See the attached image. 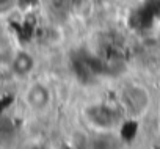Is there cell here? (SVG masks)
I'll return each instance as SVG.
<instances>
[{
	"mask_svg": "<svg viewBox=\"0 0 160 149\" xmlns=\"http://www.w3.org/2000/svg\"><path fill=\"white\" fill-rule=\"evenodd\" d=\"M121 101L132 115H140L149 107V96L146 90H143L138 85L126 88L121 93Z\"/></svg>",
	"mask_w": 160,
	"mask_h": 149,
	"instance_id": "6da1fadb",
	"label": "cell"
},
{
	"mask_svg": "<svg viewBox=\"0 0 160 149\" xmlns=\"http://www.w3.org/2000/svg\"><path fill=\"white\" fill-rule=\"evenodd\" d=\"M25 102L33 110L46 108L49 105V102H50V91H49V88L44 87L39 82L32 83L28 87V90L25 91Z\"/></svg>",
	"mask_w": 160,
	"mask_h": 149,
	"instance_id": "7a4b0ae2",
	"label": "cell"
},
{
	"mask_svg": "<svg viewBox=\"0 0 160 149\" xmlns=\"http://www.w3.org/2000/svg\"><path fill=\"white\" fill-rule=\"evenodd\" d=\"M33 67H35V60L28 52L19 50L18 53H14V57L11 60V69L16 76L25 77L33 71Z\"/></svg>",
	"mask_w": 160,
	"mask_h": 149,
	"instance_id": "3957f363",
	"label": "cell"
},
{
	"mask_svg": "<svg viewBox=\"0 0 160 149\" xmlns=\"http://www.w3.org/2000/svg\"><path fill=\"white\" fill-rule=\"evenodd\" d=\"M90 119L94 121L98 126H110L113 118H112V112L105 107H96L90 112Z\"/></svg>",
	"mask_w": 160,
	"mask_h": 149,
	"instance_id": "277c9868",
	"label": "cell"
},
{
	"mask_svg": "<svg viewBox=\"0 0 160 149\" xmlns=\"http://www.w3.org/2000/svg\"><path fill=\"white\" fill-rule=\"evenodd\" d=\"M16 2H18V0H0V14L10 13L14 8Z\"/></svg>",
	"mask_w": 160,
	"mask_h": 149,
	"instance_id": "5b68a950",
	"label": "cell"
}]
</instances>
